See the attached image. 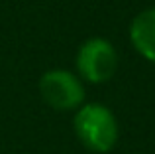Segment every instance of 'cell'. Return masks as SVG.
Returning <instances> with one entry per match:
<instances>
[{
	"label": "cell",
	"mask_w": 155,
	"mask_h": 154,
	"mask_svg": "<svg viewBox=\"0 0 155 154\" xmlns=\"http://www.w3.org/2000/svg\"><path fill=\"white\" fill-rule=\"evenodd\" d=\"M79 142L94 154H106L116 146L120 138L118 119L102 103H83L73 119Z\"/></svg>",
	"instance_id": "cell-1"
},
{
	"label": "cell",
	"mask_w": 155,
	"mask_h": 154,
	"mask_svg": "<svg viewBox=\"0 0 155 154\" xmlns=\"http://www.w3.org/2000/svg\"><path fill=\"white\" fill-rule=\"evenodd\" d=\"M77 75L92 85L106 83L118 69V51L106 38H88L77 51Z\"/></svg>",
	"instance_id": "cell-2"
},
{
	"label": "cell",
	"mask_w": 155,
	"mask_h": 154,
	"mask_svg": "<svg viewBox=\"0 0 155 154\" xmlns=\"http://www.w3.org/2000/svg\"><path fill=\"white\" fill-rule=\"evenodd\" d=\"M41 99L55 111H75L84 103V85L69 69H49L39 79Z\"/></svg>",
	"instance_id": "cell-3"
},
{
	"label": "cell",
	"mask_w": 155,
	"mask_h": 154,
	"mask_svg": "<svg viewBox=\"0 0 155 154\" xmlns=\"http://www.w3.org/2000/svg\"><path fill=\"white\" fill-rule=\"evenodd\" d=\"M130 42L143 59L155 63V6L141 10L132 20Z\"/></svg>",
	"instance_id": "cell-4"
}]
</instances>
